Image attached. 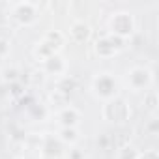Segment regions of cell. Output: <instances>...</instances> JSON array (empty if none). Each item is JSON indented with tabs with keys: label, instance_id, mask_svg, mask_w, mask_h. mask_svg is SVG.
<instances>
[{
	"label": "cell",
	"instance_id": "obj_11",
	"mask_svg": "<svg viewBox=\"0 0 159 159\" xmlns=\"http://www.w3.org/2000/svg\"><path fill=\"white\" fill-rule=\"evenodd\" d=\"M77 139H79V133H77L75 127H62V131H60V140L62 142L73 144V142H77Z\"/></svg>",
	"mask_w": 159,
	"mask_h": 159
},
{
	"label": "cell",
	"instance_id": "obj_17",
	"mask_svg": "<svg viewBox=\"0 0 159 159\" xmlns=\"http://www.w3.org/2000/svg\"><path fill=\"white\" fill-rule=\"evenodd\" d=\"M157 129H159V124H157V120L153 118V120L148 124V131H150L152 135H155V133H157Z\"/></svg>",
	"mask_w": 159,
	"mask_h": 159
},
{
	"label": "cell",
	"instance_id": "obj_7",
	"mask_svg": "<svg viewBox=\"0 0 159 159\" xmlns=\"http://www.w3.org/2000/svg\"><path fill=\"white\" fill-rule=\"evenodd\" d=\"M15 19H17L21 25H25V26L34 25V23L38 21L36 4H32V2H21V4H17V6H15Z\"/></svg>",
	"mask_w": 159,
	"mask_h": 159
},
{
	"label": "cell",
	"instance_id": "obj_5",
	"mask_svg": "<svg viewBox=\"0 0 159 159\" xmlns=\"http://www.w3.org/2000/svg\"><path fill=\"white\" fill-rule=\"evenodd\" d=\"M127 83L133 90H146L152 84V71L146 67H133L127 73Z\"/></svg>",
	"mask_w": 159,
	"mask_h": 159
},
{
	"label": "cell",
	"instance_id": "obj_12",
	"mask_svg": "<svg viewBox=\"0 0 159 159\" xmlns=\"http://www.w3.org/2000/svg\"><path fill=\"white\" fill-rule=\"evenodd\" d=\"M137 157H139V152L133 146H124L118 150V159H137Z\"/></svg>",
	"mask_w": 159,
	"mask_h": 159
},
{
	"label": "cell",
	"instance_id": "obj_3",
	"mask_svg": "<svg viewBox=\"0 0 159 159\" xmlns=\"http://www.w3.org/2000/svg\"><path fill=\"white\" fill-rule=\"evenodd\" d=\"M103 116L111 122H124L129 116V107L124 99H109L103 107Z\"/></svg>",
	"mask_w": 159,
	"mask_h": 159
},
{
	"label": "cell",
	"instance_id": "obj_19",
	"mask_svg": "<svg viewBox=\"0 0 159 159\" xmlns=\"http://www.w3.org/2000/svg\"><path fill=\"white\" fill-rule=\"evenodd\" d=\"M0 64H2V56H0Z\"/></svg>",
	"mask_w": 159,
	"mask_h": 159
},
{
	"label": "cell",
	"instance_id": "obj_2",
	"mask_svg": "<svg viewBox=\"0 0 159 159\" xmlns=\"http://www.w3.org/2000/svg\"><path fill=\"white\" fill-rule=\"evenodd\" d=\"M135 32V19L131 13H125V11H120L116 15H112L111 19V34L116 36V38H127Z\"/></svg>",
	"mask_w": 159,
	"mask_h": 159
},
{
	"label": "cell",
	"instance_id": "obj_16",
	"mask_svg": "<svg viewBox=\"0 0 159 159\" xmlns=\"http://www.w3.org/2000/svg\"><path fill=\"white\" fill-rule=\"evenodd\" d=\"M137 159H159V155H157L155 150H148V152H144V153H139Z\"/></svg>",
	"mask_w": 159,
	"mask_h": 159
},
{
	"label": "cell",
	"instance_id": "obj_1",
	"mask_svg": "<svg viewBox=\"0 0 159 159\" xmlns=\"http://www.w3.org/2000/svg\"><path fill=\"white\" fill-rule=\"evenodd\" d=\"M64 41H66V38H64L62 32L51 30V32H47V34L43 36L41 43H39L38 49H36V54H38L41 60H45V58H49V56H52V54H58V51L62 49Z\"/></svg>",
	"mask_w": 159,
	"mask_h": 159
},
{
	"label": "cell",
	"instance_id": "obj_8",
	"mask_svg": "<svg viewBox=\"0 0 159 159\" xmlns=\"http://www.w3.org/2000/svg\"><path fill=\"white\" fill-rule=\"evenodd\" d=\"M90 34H92L90 25L84 23V21H75V23L71 25V28H69V36H71L73 41H77V43H84V41H88Z\"/></svg>",
	"mask_w": 159,
	"mask_h": 159
},
{
	"label": "cell",
	"instance_id": "obj_6",
	"mask_svg": "<svg viewBox=\"0 0 159 159\" xmlns=\"http://www.w3.org/2000/svg\"><path fill=\"white\" fill-rule=\"evenodd\" d=\"M122 41H124L122 38H116V36H112V34L103 36V38H99L98 43H96V52H98L99 56H114L116 51L122 47Z\"/></svg>",
	"mask_w": 159,
	"mask_h": 159
},
{
	"label": "cell",
	"instance_id": "obj_9",
	"mask_svg": "<svg viewBox=\"0 0 159 159\" xmlns=\"http://www.w3.org/2000/svg\"><path fill=\"white\" fill-rule=\"evenodd\" d=\"M43 69L45 73H51V75H62L66 71V62L60 54H52L43 60Z\"/></svg>",
	"mask_w": 159,
	"mask_h": 159
},
{
	"label": "cell",
	"instance_id": "obj_14",
	"mask_svg": "<svg viewBox=\"0 0 159 159\" xmlns=\"http://www.w3.org/2000/svg\"><path fill=\"white\" fill-rule=\"evenodd\" d=\"M45 153H54V157L60 153V146L58 144H54L52 140H49L47 142V146H45Z\"/></svg>",
	"mask_w": 159,
	"mask_h": 159
},
{
	"label": "cell",
	"instance_id": "obj_18",
	"mask_svg": "<svg viewBox=\"0 0 159 159\" xmlns=\"http://www.w3.org/2000/svg\"><path fill=\"white\" fill-rule=\"evenodd\" d=\"M15 77H17V71H15V69H11V71H6V79H8V81H13Z\"/></svg>",
	"mask_w": 159,
	"mask_h": 159
},
{
	"label": "cell",
	"instance_id": "obj_4",
	"mask_svg": "<svg viewBox=\"0 0 159 159\" xmlns=\"http://www.w3.org/2000/svg\"><path fill=\"white\" fill-rule=\"evenodd\" d=\"M94 92L103 99H114L116 94V81L109 73H101L94 79Z\"/></svg>",
	"mask_w": 159,
	"mask_h": 159
},
{
	"label": "cell",
	"instance_id": "obj_13",
	"mask_svg": "<svg viewBox=\"0 0 159 159\" xmlns=\"http://www.w3.org/2000/svg\"><path fill=\"white\" fill-rule=\"evenodd\" d=\"M146 103H148V107H150L152 111L157 109V96H155V92H150V94L146 96Z\"/></svg>",
	"mask_w": 159,
	"mask_h": 159
},
{
	"label": "cell",
	"instance_id": "obj_15",
	"mask_svg": "<svg viewBox=\"0 0 159 159\" xmlns=\"http://www.w3.org/2000/svg\"><path fill=\"white\" fill-rule=\"evenodd\" d=\"M10 52V43H8V39H4V38H0V56H6Z\"/></svg>",
	"mask_w": 159,
	"mask_h": 159
},
{
	"label": "cell",
	"instance_id": "obj_10",
	"mask_svg": "<svg viewBox=\"0 0 159 159\" xmlns=\"http://www.w3.org/2000/svg\"><path fill=\"white\" fill-rule=\"evenodd\" d=\"M58 118H60L62 127H75V125L79 124V118H81V116H79L77 109H73V107H66V109L60 111Z\"/></svg>",
	"mask_w": 159,
	"mask_h": 159
}]
</instances>
